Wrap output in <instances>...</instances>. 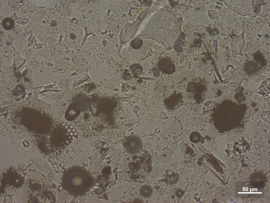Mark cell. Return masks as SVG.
Returning <instances> with one entry per match:
<instances>
[{
  "mask_svg": "<svg viewBox=\"0 0 270 203\" xmlns=\"http://www.w3.org/2000/svg\"><path fill=\"white\" fill-rule=\"evenodd\" d=\"M140 193L143 197L147 198L151 196L152 190L150 186L145 185L142 186L140 188Z\"/></svg>",
  "mask_w": 270,
  "mask_h": 203,
  "instance_id": "cell-3",
  "label": "cell"
},
{
  "mask_svg": "<svg viewBox=\"0 0 270 203\" xmlns=\"http://www.w3.org/2000/svg\"><path fill=\"white\" fill-rule=\"evenodd\" d=\"M236 196L241 198H261L264 195V184L263 182H243L235 185Z\"/></svg>",
  "mask_w": 270,
  "mask_h": 203,
  "instance_id": "cell-1",
  "label": "cell"
},
{
  "mask_svg": "<svg viewBox=\"0 0 270 203\" xmlns=\"http://www.w3.org/2000/svg\"><path fill=\"white\" fill-rule=\"evenodd\" d=\"M23 1H10L8 2V5L13 10L18 9L23 5Z\"/></svg>",
  "mask_w": 270,
  "mask_h": 203,
  "instance_id": "cell-4",
  "label": "cell"
},
{
  "mask_svg": "<svg viewBox=\"0 0 270 203\" xmlns=\"http://www.w3.org/2000/svg\"><path fill=\"white\" fill-rule=\"evenodd\" d=\"M15 22L13 19L10 17H6L2 20V25L3 28L6 30H12L14 27Z\"/></svg>",
  "mask_w": 270,
  "mask_h": 203,
  "instance_id": "cell-2",
  "label": "cell"
},
{
  "mask_svg": "<svg viewBox=\"0 0 270 203\" xmlns=\"http://www.w3.org/2000/svg\"><path fill=\"white\" fill-rule=\"evenodd\" d=\"M70 37L72 39H75L76 37L75 34H71L70 35Z\"/></svg>",
  "mask_w": 270,
  "mask_h": 203,
  "instance_id": "cell-5",
  "label": "cell"
},
{
  "mask_svg": "<svg viewBox=\"0 0 270 203\" xmlns=\"http://www.w3.org/2000/svg\"><path fill=\"white\" fill-rule=\"evenodd\" d=\"M175 178L174 177H171V180L172 181H174L175 180Z\"/></svg>",
  "mask_w": 270,
  "mask_h": 203,
  "instance_id": "cell-6",
  "label": "cell"
}]
</instances>
